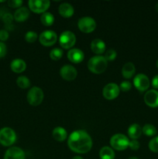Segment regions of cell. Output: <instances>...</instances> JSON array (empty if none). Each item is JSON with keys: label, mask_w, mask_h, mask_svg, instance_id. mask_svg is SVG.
Instances as JSON below:
<instances>
[{"label": "cell", "mask_w": 158, "mask_h": 159, "mask_svg": "<svg viewBox=\"0 0 158 159\" xmlns=\"http://www.w3.org/2000/svg\"><path fill=\"white\" fill-rule=\"evenodd\" d=\"M92 139L84 130H77L68 137V145L71 151L77 154H85L92 148Z\"/></svg>", "instance_id": "obj_1"}, {"label": "cell", "mask_w": 158, "mask_h": 159, "mask_svg": "<svg viewBox=\"0 0 158 159\" xmlns=\"http://www.w3.org/2000/svg\"><path fill=\"white\" fill-rule=\"evenodd\" d=\"M108 61L104 56L96 55L91 57L88 61V68L94 74H102L106 70Z\"/></svg>", "instance_id": "obj_2"}, {"label": "cell", "mask_w": 158, "mask_h": 159, "mask_svg": "<svg viewBox=\"0 0 158 159\" xmlns=\"http://www.w3.org/2000/svg\"><path fill=\"white\" fill-rule=\"evenodd\" d=\"M129 140L128 137L122 134H114L110 139V145L112 149L116 151H124L129 147Z\"/></svg>", "instance_id": "obj_3"}, {"label": "cell", "mask_w": 158, "mask_h": 159, "mask_svg": "<svg viewBox=\"0 0 158 159\" xmlns=\"http://www.w3.org/2000/svg\"><path fill=\"white\" fill-rule=\"evenodd\" d=\"M43 97H44V94H43V90L37 86L32 87L29 90L26 96L27 102H29V105L33 107H37L40 103H42Z\"/></svg>", "instance_id": "obj_4"}, {"label": "cell", "mask_w": 158, "mask_h": 159, "mask_svg": "<svg viewBox=\"0 0 158 159\" xmlns=\"http://www.w3.org/2000/svg\"><path fill=\"white\" fill-rule=\"evenodd\" d=\"M16 141V134L9 127H3L0 130V144L5 147L12 145Z\"/></svg>", "instance_id": "obj_5"}, {"label": "cell", "mask_w": 158, "mask_h": 159, "mask_svg": "<svg viewBox=\"0 0 158 159\" xmlns=\"http://www.w3.org/2000/svg\"><path fill=\"white\" fill-rule=\"evenodd\" d=\"M76 43V36L70 30H65L59 37V43L64 49H71Z\"/></svg>", "instance_id": "obj_6"}, {"label": "cell", "mask_w": 158, "mask_h": 159, "mask_svg": "<svg viewBox=\"0 0 158 159\" xmlns=\"http://www.w3.org/2000/svg\"><path fill=\"white\" fill-rule=\"evenodd\" d=\"M96 22L92 17L84 16L79 19L77 22V26L82 33L90 34L96 29Z\"/></svg>", "instance_id": "obj_7"}, {"label": "cell", "mask_w": 158, "mask_h": 159, "mask_svg": "<svg viewBox=\"0 0 158 159\" xmlns=\"http://www.w3.org/2000/svg\"><path fill=\"white\" fill-rule=\"evenodd\" d=\"M28 6L33 12L43 14L49 9L50 2L49 0H29Z\"/></svg>", "instance_id": "obj_8"}, {"label": "cell", "mask_w": 158, "mask_h": 159, "mask_svg": "<svg viewBox=\"0 0 158 159\" xmlns=\"http://www.w3.org/2000/svg\"><path fill=\"white\" fill-rule=\"evenodd\" d=\"M57 40V35L54 31L44 30L39 36V41L45 47H50L55 44Z\"/></svg>", "instance_id": "obj_9"}, {"label": "cell", "mask_w": 158, "mask_h": 159, "mask_svg": "<svg viewBox=\"0 0 158 159\" xmlns=\"http://www.w3.org/2000/svg\"><path fill=\"white\" fill-rule=\"evenodd\" d=\"M120 93L119 86L116 83H108L102 89V95L107 100H112L119 96Z\"/></svg>", "instance_id": "obj_10"}, {"label": "cell", "mask_w": 158, "mask_h": 159, "mask_svg": "<svg viewBox=\"0 0 158 159\" xmlns=\"http://www.w3.org/2000/svg\"><path fill=\"white\" fill-rule=\"evenodd\" d=\"M133 85L139 92H145L149 89L150 82L149 78L145 74H138L133 79Z\"/></svg>", "instance_id": "obj_11"}, {"label": "cell", "mask_w": 158, "mask_h": 159, "mask_svg": "<svg viewBox=\"0 0 158 159\" xmlns=\"http://www.w3.org/2000/svg\"><path fill=\"white\" fill-rule=\"evenodd\" d=\"M60 75L63 79L66 81H73L77 75V71L74 66L70 65H64L60 70Z\"/></svg>", "instance_id": "obj_12"}, {"label": "cell", "mask_w": 158, "mask_h": 159, "mask_svg": "<svg viewBox=\"0 0 158 159\" xmlns=\"http://www.w3.org/2000/svg\"><path fill=\"white\" fill-rule=\"evenodd\" d=\"M144 102L151 108L158 107V91L156 89L148 90L144 95Z\"/></svg>", "instance_id": "obj_13"}, {"label": "cell", "mask_w": 158, "mask_h": 159, "mask_svg": "<svg viewBox=\"0 0 158 159\" xmlns=\"http://www.w3.org/2000/svg\"><path fill=\"white\" fill-rule=\"evenodd\" d=\"M68 58L72 63L78 64L83 61V60L85 59V54L81 49L72 48L68 51Z\"/></svg>", "instance_id": "obj_14"}, {"label": "cell", "mask_w": 158, "mask_h": 159, "mask_svg": "<svg viewBox=\"0 0 158 159\" xmlns=\"http://www.w3.org/2000/svg\"><path fill=\"white\" fill-rule=\"evenodd\" d=\"M4 159H25V152L20 148L12 147L6 152Z\"/></svg>", "instance_id": "obj_15"}, {"label": "cell", "mask_w": 158, "mask_h": 159, "mask_svg": "<svg viewBox=\"0 0 158 159\" xmlns=\"http://www.w3.org/2000/svg\"><path fill=\"white\" fill-rule=\"evenodd\" d=\"M105 43L101 39H94L91 43V50L93 53L96 54L97 55L103 54L105 51Z\"/></svg>", "instance_id": "obj_16"}, {"label": "cell", "mask_w": 158, "mask_h": 159, "mask_svg": "<svg viewBox=\"0 0 158 159\" xmlns=\"http://www.w3.org/2000/svg\"><path fill=\"white\" fill-rule=\"evenodd\" d=\"M58 12L61 16L64 17V18H70L74 15V9L70 3L64 2L59 6Z\"/></svg>", "instance_id": "obj_17"}, {"label": "cell", "mask_w": 158, "mask_h": 159, "mask_svg": "<svg viewBox=\"0 0 158 159\" xmlns=\"http://www.w3.org/2000/svg\"><path fill=\"white\" fill-rule=\"evenodd\" d=\"M29 16V10L28 8L22 6L15 10L14 13L13 18L17 22H23L26 21Z\"/></svg>", "instance_id": "obj_18"}, {"label": "cell", "mask_w": 158, "mask_h": 159, "mask_svg": "<svg viewBox=\"0 0 158 159\" xmlns=\"http://www.w3.org/2000/svg\"><path fill=\"white\" fill-rule=\"evenodd\" d=\"M10 68L13 72L22 73L26 70V64L25 61L22 60V59H14L10 64Z\"/></svg>", "instance_id": "obj_19"}, {"label": "cell", "mask_w": 158, "mask_h": 159, "mask_svg": "<svg viewBox=\"0 0 158 159\" xmlns=\"http://www.w3.org/2000/svg\"><path fill=\"white\" fill-rule=\"evenodd\" d=\"M142 127L138 124H133L128 128V135L132 140H137L142 135Z\"/></svg>", "instance_id": "obj_20"}, {"label": "cell", "mask_w": 158, "mask_h": 159, "mask_svg": "<svg viewBox=\"0 0 158 159\" xmlns=\"http://www.w3.org/2000/svg\"><path fill=\"white\" fill-rule=\"evenodd\" d=\"M136 72V67L132 62H126L122 68V75L125 79H131Z\"/></svg>", "instance_id": "obj_21"}, {"label": "cell", "mask_w": 158, "mask_h": 159, "mask_svg": "<svg viewBox=\"0 0 158 159\" xmlns=\"http://www.w3.org/2000/svg\"><path fill=\"white\" fill-rule=\"evenodd\" d=\"M52 136L54 140L59 141V142H62V141H64L67 139L68 133H67V130L64 127H57L53 130Z\"/></svg>", "instance_id": "obj_22"}, {"label": "cell", "mask_w": 158, "mask_h": 159, "mask_svg": "<svg viewBox=\"0 0 158 159\" xmlns=\"http://www.w3.org/2000/svg\"><path fill=\"white\" fill-rule=\"evenodd\" d=\"M99 157L101 159H115L116 155L114 150L111 147L104 146L100 149Z\"/></svg>", "instance_id": "obj_23"}, {"label": "cell", "mask_w": 158, "mask_h": 159, "mask_svg": "<svg viewBox=\"0 0 158 159\" xmlns=\"http://www.w3.org/2000/svg\"><path fill=\"white\" fill-rule=\"evenodd\" d=\"M40 21H41V23L44 26H50L54 23V16L50 12H46L41 15V16H40Z\"/></svg>", "instance_id": "obj_24"}, {"label": "cell", "mask_w": 158, "mask_h": 159, "mask_svg": "<svg viewBox=\"0 0 158 159\" xmlns=\"http://www.w3.org/2000/svg\"><path fill=\"white\" fill-rule=\"evenodd\" d=\"M142 131L146 136L147 137H153L155 136L157 133V130L156 128L153 125V124H147L142 127Z\"/></svg>", "instance_id": "obj_25"}, {"label": "cell", "mask_w": 158, "mask_h": 159, "mask_svg": "<svg viewBox=\"0 0 158 159\" xmlns=\"http://www.w3.org/2000/svg\"><path fill=\"white\" fill-rule=\"evenodd\" d=\"M16 84L20 89H28L30 86V81L26 76L21 75L16 79Z\"/></svg>", "instance_id": "obj_26"}, {"label": "cell", "mask_w": 158, "mask_h": 159, "mask_svg": "<svg viewBox=\"0 0 158 159\" xmlns=\"http://www.w3.org/2000/svg\"><path fill=\"white\" fill-rule=\"evenodd\" d=\"M63 54L64 52L60 48H56L51 50L50 52V58L52 60L58 61L63 57Z\"/></svg>", "instance_id": "obj_27"}, {"label": "cell", "mask_w": 158, "mask_h": 159, "mask_svg": "<svg viewBox=\"0 0 158 159\" xmlns=\"http://www.w3.org/2000/svg\"><path fill=\"white\" fill-rule=\"evenodd\" d=\"M149 149L152 152L154 153H158V136L154 137L150 141L148 144Z\"/></svg>", "instance_id": "obj_28"}, {"label": "cell", "mask_w": 158, "mask_h": 159, "mask_svg": "<svg viewBox=\"0 0 158 159\" xmlns=\"http://www.w3.org/2000/svg\"><path fill=\"white\" fill-rule=\"evenodd\" d=\"M37 38H38L37 34L34 31H28L25 35V40L29 43H34L37 40Z\"/></svg>", "instance_id": "obj_29"}, {"label": "cell", "mask_w": 158, "mask_h": 159, "mask_svg": "<svg viewBox=\"0 0 158 159\" xmlns=\"http://www.w3.org/2000/svg\"><path fill=\"white\" fill-rule=\"evenodd\" d=\"M104 57L106 59L107 61H114L116 58V57H117V52L114 49H109L105 52Z\"/></svg>", "instance_id": "obj_30"}, {"label": "cell", "mask_w": 158, "mask_h": 159, "mask_svg": "<svg viewBox=\"0 0 158 159\" xmlns=\"http://www.w3.org/2000/svg\"><path fill=\"white\" fill-rule=\"evenodd\" d=\"M132 88V84L131 82H129V81H123L120 83L119 85V89H120L121 91L122 92H128Z\"/></svg>", "instance_id": "obj_31"}, {"label": "cell", "mask_w": 158, "mask_h": 159, "mask_svg": "<svg viewBox=\"0 0 158 159\" xmlns=\"http://www.w3.org/2000/svg\"><path fill=\"white\" fill-rule=\"evenodd\" d=\"M23 2L22 0H9L8 1V6L11 8H20L22 7Z\"/></svg>", "instance_id": "obj_32"}, {"label": "cell", "mask_w": 158, "mask_h": 159, "mask_svg": "<svg viewBox=\"0 0 158 159\" xmlns=\"http://www.w3.org/2000/svg\"><path fill=\"white\" fill-rule=\"evenodd\" d=\"M129 147L130 148L131 150L137 151L139 148V147H140V144H139V142L137 140H132V141H129Z\"/></svg>", "instance_id": "obj_33"}, {"label": "cell", "mask_w": 158, "mask_h": 159, "mask_svg": "<svg viewBox=\"0 0 158 159\" xmlns=\"http://www.w3.org/2000/svg\"><path fill=\"white\" fill-rule=\"evenodd\" d=\"M9 33L6 30H0V40L1 41H6L9 38Z\"/></svg>", "instance_id": "obj_34"}, {"label": "cell", "mask_w": 158, "mask_h": 159, "mask_svg": "<svg viewBox=\"0 0 158 159\" xmlns=\"http://www.w3.org/2000/svg\"><path fill=\"white\" fill-rule=\"evenodd\" d=\"M7 52V48L6 45L3 42L0 41V57H5Z\"/></svg>", "instance_id": "obj_35"}, {"label": "cell", "mask_w": 158, "mask_h": 159, "mask_svg": "<svg viewBox=\"0 0 158 159\" xmlns=\"http://www.w3.org/2000/svg\"><path fill=\"white\" fill-rule=\"evenodd\" d=\"M13 17L11 15L10 13H6L4 16H3V21L5 22L7 24H9V23H12V20H13Z\"/></svg>", "instance_id": "obj_36"}, {"label": "cell", "mask_w": 158, "mask_h": 159, "mask_svg": "<svg viewBox=\"0 0 158 159\" xmlns=\"http://www.w3.org/2000/svg\"><path fill=\"white\" fill-rule=\"evenodd\" d=\"M151 85L155 89H158V75H155L154 77L152 79V82H151Z\"/></svg>", "instance_id": "obj_37"}, {"label": "cell", "mask_w": 158, "mask_h": 159, "mask_svg": "<svg viewBox=\"0 0 158 159\" xmlns=\"http://www.w3.org/2000/svg\"><path fill=\"white\" fill-rule=\"evenodd\" d=\"M72 159H84V158L81 156H74Z\"/></svg>", "instance_id": "obj_38"}, {"label": "cell", "mask_w": 158, "mask_h": 159, "mask_svg": "<svg viewBox=\"0 0 158 159\" xmlns=\"http://www.w3.org/2000/svg\"><path fill=\"white\" fill-rule=\"evenodd\" d=\"M156 12H158V3H156Z\"/></svg>", "instance_id": "obj_39"}, {"label": "cell", "mask_w": 158, "mask_h": 159, "mask_svg": "<svg viewBox=\"0 0 158 159\" xmlns=\"http://www.w3.org/2000/svg\"><path fill=\"white\" fill-rule=\"evenodd\" d=\"M129 159H139V158H136V157H131V158H129Z\"/></svg>", "instance_id": "obj_40"}, {"label": "cell", "mask_w": 158, "mask_h": 159, "mask_svg": "<svg viewBox=\"0 0 158 159\" xmlns=\"http://www.w3.org/2000/svg\"><path fill=\"white\" fill-rule=\"evenodd\" d=\"M156 68H158V59H157V61H156Z\"/></svg>", "instance_id": "obj_41"}, {"label": "cell", "mask_w": 158, "mask_h": 159, "mask_svg": "<svg viewBox=\"0 0 158 159\" xmlns=\"http://www.w3.org/2000/svg\"><path fill=\"white\" fill-rule=\"evenodd\" d=\"M5 1H0V2H4Z\"/></svg>", "instance_id": "obj_42"}]
</instances>
